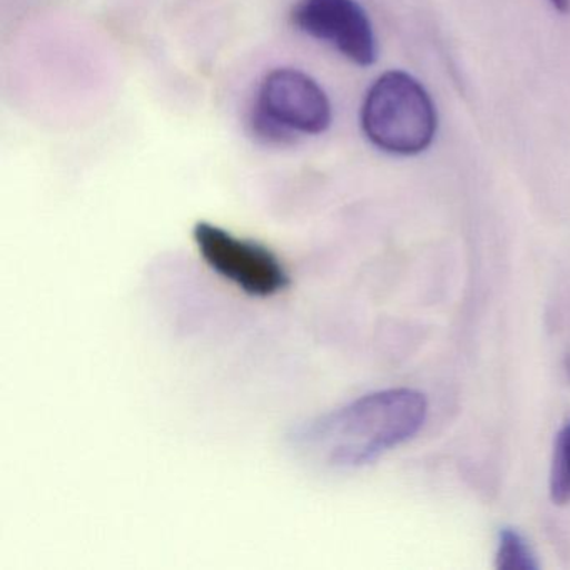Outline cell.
<instances>
[{
  "mask_svg": "<svg viewBox=\"0 0 570 570\" xmlns=\"http://www.w3.org/2000/svg\"><path fill=\"white\" fill-rule=\"evenodd\" d=\"M559 14H570V0H549Z\"/></svg>",
  "mask_w": 570,
  "mask_h": 570,
  "instance_id": "obj_8",
  "label": "cell"
},
{
  "mask_svg": "<svg viewBox=\"0 0 570 570\" xmlns=\"http://www.w3.org/2000/svg\"><path fill=\"white\" fill-rule=\"evenodd\" d=\"M193 238L206 265L246 295L269 298L288 288L285 265L262 243L239 238L206 222L195 226Z\"/></svg>",
  "mask_w": 570,
  "mask_h": 570,
  "instance_id": "obj_3",
  "label": "cell"
},
{
  "mask_svg": "<svg viewBox=\"0 0 570 570\" xmlns=\"http://www.w3.org/2000/svg\"><path fill=\"white\" fill-rule=\"evenodd\" d=\"M366 138L392 155L425 151L436 132V111L429 92L412 76L390 71L366 92L362 108Z\"/></svg>",
  "mask_w": 570,
  "mask_h": 570,
  "instance_id": "obj_2",
  "label": "cell"
},
{
  "mask_svg": "<svg viewBox=\"0 0 570 570\" xmlns=\"http://www.w3.org/2000/svg\"><path fill=\"white\" fill-rule=\"evenodd\" d=\"M497 567L503 570H533L539 566L527 540L513 529H503L497 550Z\"/></svg>",
  "mask_w": 570,
  "mask_h": 570,
  "instance_id": "obj_6",
  "label": "cell"
},
{
  "mask_svg": "<svg viewBox=\"0 0 570 570\" xmlns=\"http://www.w3.org/2000/svg\"><path fill=\"white\" fill-rule=\"evenodd\" d=\"M425 416L422 393L380 390L293 426L288 440L296 453L325 469H360L412 439Z\"/></svg>",
  "mask_w": 570,
  "mask_h": 570,
  "instance_id": "obj_1",
  "label": "cell"
},
{
  "mask_svg": "<svg viewBox=\"0 0 570 570\" xmlns=\"http://www.w3.org/2000/svg\"><path fill=\"white\" fill-rule=\"evenodd\" d=\"M256 111L296 135H322L332 122L328 96L305 72L276 69L258 92Z\"/></svg>",
  "mask_w": 570,
  "mask_h": 570,
  "instance_id": "obj_5",
  "label": "cell"
},
{
  "mask_svg": "<svg viewBox=\"0 0 570 570\" xmlns=\"http://www.w3.org/2000/svg\"><path fill=\"white\" fill-rule=\"evenodd\" d=\"M550 493L553 502L567 503L570 500V422L557 436L550 470Z\"/></svg>",
  "mask_w": 570,
  "mask_h": 570,
  "instance_id": "obj_7",
  "label": "cell"
},
{
  "mask_svg": "<svg viewBox=\"0 0 570 570\" xmlns=\"http://www.w3.org/2000/svg\"><path fill=\"white\" fill-rule=\"evenodd\" d=\"M292 22L355 65L366 68L376 61L375 32L356 0H298Z\"/></svg>",
  "mask_w": 570,
  "mask_h": 570,
  "instance_id": "obj_4",
  "label": "cell"
}]
</instances>
